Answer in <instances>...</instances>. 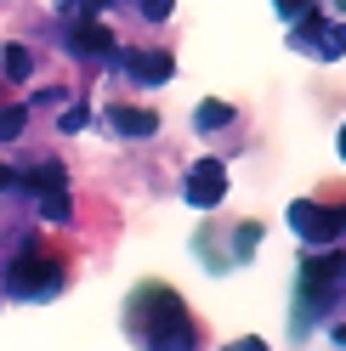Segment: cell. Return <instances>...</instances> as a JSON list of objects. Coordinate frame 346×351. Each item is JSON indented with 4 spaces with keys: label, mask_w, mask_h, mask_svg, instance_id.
<instances>
[{
    "label": "cell",
    "mask_w": 346,
    "mask_h": 351,
    "mask_svg": "<svg viewBox=\"0 0 346 351\" xmlns=\"http://www.w3.org/2000/svg\"><path fill=\"white\" fill-rule=\"evenodd\" d=\"M0 187H17V176H12L6 165H0Z\"/></svg>",
    "instance_id": "18"
},
{
    "label": "cell",
    "mask_w": 346,
    "mask_h": 351,
    "mask_svg": "<svg viewBox=\"0 0 346 351\" xmlns=\"http://www.w3.org/2000/svg\"><path fill=\"white\" fill-rule=\"evenodd\" d=\"M0 69H6V80H29V69H34L29 46H17V40H12V46L0 51Z\"/></svg>",
    "instance_id": "12"
},
{
    "label": "cell",
    "mask_w": 346,
    "mask_h": 351,
    "mask_svg": "<svg viewBox=\"0 0 346 351\" xmlns=\"http://www.w3.org/2000/svg\"><path fill=\"white\" fill-rule=\"evenodd\" d=\"M227 199V165L222 159H199L187 170V204L193 210H216Z\"/></svg>",
    "instance_id": "6"
},
{
    "label": "cell",
    "mask_w": 346,
    "mask_h": 351,
    "mask_svg": "<svg viewBox=\"0 0 346 351\" xmlns=\"http://www.w3.org/2000/svg\"><path fill=\"white\" fill-rule=\"evenodd\" d=\"M40 215H46V221H69V187H40Z\"/></svg>",
    "instance_id": "11"
},
{
    "label": "cell",
    "mask_w": 346,
    "mask_h": 351,
    "mask_svg": "<svg viewBox=\"0 0 346 351\" xmlns=\"http://www.w3.org/2000/svg\"><path fill=\"white\" fill-rule=\"evenodd\" d=\"M341 153H346V130H341Z\"/></svg>",
    "instance_id": "21"
},
{
    "label": "cell",
    "mask_w": 346,
    "mask_h": 351,
    "mask_svg": "<svg viewBox=\"0 0 346 351\" xmlns=\"http://www.w3.org/2000/svg\"><path fill=\"white\" fill-rule=\"evenodd\" d=\"M273 6H278V12H284V17H295V12H307V6H312V0H273Z\"/></svg>",
    "instance_id": "17"
},
{
    "label": "cell",
    "mask_w": 346,
    "mask_h": 351,
    "mask_svg": "<svg viewBox=\"0 0 346 351\" xmlns=\"http://www.w3.org/2000/svg\"><path fill=\"white\" fill-rule=\"evenodd\" d=\"M335 221H341V232H346V210H335Z\"/></svg>",
    "instance_id": "20"
},
{
    "label": "cell",
    "mask_w": 346,
    "mask_h": 351,
    "mask_svg": "<svg viewBox=\"0 0 346 351\" xmlns=\"http://www.w3.org/2000/svg\"><path fill=\"white\" fill-rule=\"evenodd\" d=\"M255 244H262V221H244V227H239V250H233V255L244 261V255H250Z\"/></svg>",
    "instance_id": "14"
},
{
    "label": "cell",
    "mask_w": 346,
    "mask_h": 351,
    "mask_svg": "<svg viewBox=\"0 0 346 351\" xmlns=\"http://www.w3.org/2000/svg\"><path fill=\"white\" fill-rule=\"evenodd\" d=\"M142 12H148V23H165V17H170V0H142Z\"/></svg>",
    "instance_id": "15"
},
{
    "label": "cell",
    "mask_w": 346,
    "mask_h": 351,
    "mask_svg": "<svg viewBox=\"0 0 346 351\" xmlns=\"http://www.w3.org/2000/svg\"><path fill=\"white\" fill-rule=\"evenodd\" d=\"M341 346H346V323H341Z\"/></svg>",
    "instance_id": "22"
},
{
    "label": "cell",
    "mask_w": 346,
    "mask_h": 351,
    "mask_svg": "<svg viewBox=\"0 0 346 351\" xmlns=\"http://www.w3.org/2000/svg\"><path fill=\"white\" fill-rule=\"evenodd\" d=\"M57 289H62V261H51L40 238H29L23 255H17L12 272H6V295H17V300H51Z\"/></svg>",
    "instance_id": "3"
},
{
    "label": "cell",
    "mask_w": 346,
    "mask_h": 351,
    "mask_svg": "<svg viewBox=\"0 0 346 351\" xmlns=\"http://www.w3.org/2000/svg\"><path fill=\"white\" fill-rule=\"evenodd\" d=\"M193 125H199V130H227L233 125V102H199V114H193Z\"/></svg>",
    "instance_id": "10"
},
{
    "label": "cell",
    "mask_w": 346,
    "mask_h": 351,
    "mask_svg": "<svg viewBox=\"0 0 346 351\" xmlns=\"http://www.w3.org/2000/svg\"><path fill=\"white\" fill-rule=\"evenodd\" d=\"M125 74L142 80V85H165L170 74H176V62H170L165 51H125Z\"/></svg>",
    "instance_id": "8"
},
{
    "label": "cell",
    "mask_w": 346,
    "mask_h": 351,
    "mask_svg": "<svg viewBox=\"0 0 346 351\" xmlns=\"http://www.w3.org/2000/svg\"><path fill=\"white\" fill-rule=\"evenodd\" d=\"M108 119H114L119 136H154V130H159V114H154V108H137V102L108 108Z\"/></svg>",
    "instance_id": "9"
},
{
    "label": "cell",
    "mask_w": 346,
    "mask_h": 351,
    "mask_svg": "<svg viewBox=\"0 0 346 351\" xmlns=\"http://www.w3.org/2000/svg\"><path fill=\"white\" fill-rule=\"evenodd\" d=\"M341 6H346V0H341Z\"/></svg>",
    "instance_id": "23"
},
{
    "label": "cell",
    "mask_w": 346,
    "mask_h": 351,
    "mask_svg": "<svg viewBox=\"0 0 346 351\" xmlns=\"http://www.w3.org/2000/svg\"><path fill=\"white\" fill-rule=\"evenodd\" d=\"M97 6H108V0H69V17H97Z\"/></svg>",
    "instance_id": "16"
},
{
    "label": "cell",
    "mask_w": 346,
    "mask_h": 351,
    "mask_svg": "<svg viewBox=\"0 0 346 351\" xmlns=\"http://www.w3.org/2000/svg\"><path fill=\"white\" fill-rule=\"evenodd\" d=\"M23 125H29V108L23 102L0 108V142H17V136H23Z\"/></svg>",
    "instance_id": "13"
},
{
    "label": "cell",
    "mask_w": 346,
    "mask_h": 351,
    "mask_svg": "<svg viewBox=\"0 0 346 351\" xmlns=\"http://www.w3.org/2000/svg\"><path fill=\"white\" fill-rule=\"evenodd\" d=\"M125 323H131L142 351H199V323L187 317V306L170 283H142L131 295Z\"/></svg>",
    "instance_id": "1"
},
{
    "label": "cell",
    "mask_w": 346,
    "mask_h": 351,
    "mask_svg": "<svg viewBox=\"0 0 346 351\" xmlns=\"http://www.w3.org/2000/svg\"><path fill=\"white\" fill-rule=\"evenodd\" d=\"M295 17H301V29L290 34L295 46L318 51L323 62H335V57L346 51V23H341V17H323V12H312V6H307V12H295Z\"/></svg>",
    "instance_id": "4"
},
{
    "label": "cell",
    "mask_w": 346,
    "mask_h": 351,
    "mask_svg": "<svg viewBox=\"0 0 346 351\" xmlns=\"http://www.w3.org/2000/svg\"><path fill=\"white\" fill-rule=\"evenodd\" d=\"M290 227H295L301 244H312V250H330L335 238H341L335 210H323V204H312V199H295V204H290Z\"/></svg>",
    "instance_id": "5"
},
{
    "label": "cell",
    "mask_w": 346,
    "mask_h": 351,
    "mask_svg": "<svg viewBox=\"0 0 346 351\" xmlns=\"http://www.w3.org/2000/svg\"><path fill=\"white\" fill-rule=\"evenodd\" d=\"M239 351H267V346H262V340H244V346H239Z\"/></svg>",
    "instance_id": "19"
},
{
    "label": "cell",
    "mask_w": 346,
    "mask_h": 351,
    "mask_svg": "<svg viewBox=\"0 0 346 351\" xmlns=\"http://www.w3.org/2000/svg\"><path fill=\"white\" fill-rule=\"evenodd\" d=\"M69 46H74L80 57H108V51H114V29H108L102 17H74Z\"/></svg>",
    "instance_id": "7"
},
{
    "label": "cell",
    "mask_w": 346,
    "mask_h": 351,
    "mask_svg": "<svg viewBox=\"0 0 346 351\" xmlns=\"http://www.w3.org/2000/svg\"><path fill=\"white\" fill-rule=\"evenodd\" d=\"M295 289H301V295H295V323H312L323 306H335L341 289H346V255H335V250L307 255V261H301Z\"/></svg>",
    "instance_id": "2"
}]
</instances>
